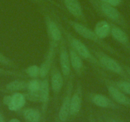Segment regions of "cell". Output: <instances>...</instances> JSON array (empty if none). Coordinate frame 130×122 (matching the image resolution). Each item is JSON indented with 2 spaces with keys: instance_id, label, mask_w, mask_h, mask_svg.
Wrapping results in <instances>:
<instances>
[{
  "instance_id": "d4e9b609",
  "label": "cell",
  "mask_w": 130,
  "mask_h": 122,
  "mask_svg": "<svg viewBox=\"0 0 130 122\" xmlns=\"http://www.w3.org/2000/svg\"><path fill=\"white\" fill-rule=\"evenodd\" d=\"M0 64L13 68V69H18V66L16 64L14 61L4 55L3 53L0 52Z\"/></svg>"
},
{
  "instance_id": "d6986e66",
  "label": "cell",
  "mask_w": 130,
  "mask_h": 122,
  "mask_svg": "<svg viewBox=\"0 0 130 122\" xmlns=\"http://www.w3.org/2000/svg\"><path fill=\"white\" fill-rule=\"evenodd\" d=\"M27 81L15 79L5 85V90L8 92H20L27 90Z\"/></svg>"
},
{
  "instance_id": "4fadbf2b",
  "label": "cell",
  "mask_w": 130,
  "mask_h": 122,
  "mask_svg": "<svg viewBox=\"0 0 130 122\" xmlns=\"http://www.w3.org/2000/svg\"><path fill=\"white\" fill-rule=\"evenodd\" d=\"M87 98L90 103L100 108L112 109L118 108V106L113 100L103 94L94 92L89 93L87 95Z\"/></svg>"
},
{
  "instance_id": "e0dca14e",
  "label": "cell",
  "mask_w": 130,
  "mask_h": 122,
  "mask_svg": "<svg viewBox=\"0 0 130 122\" xmlns=\"http://www.w3.org/2000/svg\"><path fill=\"white\" fill-rule=\"evenodd\" d=\"M110 23L107 21H100L95 25L94 32L102 39H105L110 35Z\"/></svg>"
},
{
  "instance_id": "9c48e42d",
  "label": "cell",
  "mask_w": 130,
  "mask_h": 122,
  "mask_svg": "<svg viewBox=\"0 0 130 122\" xmlns=\"http://www.w3.org/2000/svg\"><path fill=\"white\" fill-rule=\"evenodd\" d=\"M58 46L59 44L49 42V45L44 60L40 66V77L42 79L47 78L51 72Z\"/></svg>"
},
{
  "instance_id": "8992f818",
  "label": "cell",
  "mask_w": 130,
  "mask_h": 122,
  "mask_svg": "<svg viewBox=\"0 0 130 122\" xmlns=\"http://www.w3.org/2000/svg\"><path fill=\"white\" fill-rule=\"evenodd\" d=\"M98 76L105 85L109 95L112 100L116 103L122 106H130V99L125 95L123 92L119 89L112 82V80L108 79L103 73H98Z\"/></svg>"
},
{
  "instance_id": "5bb4252c",
  "label": "cell",
  "mask_w": 130,
  "mask_h": 122,
  "mask_svg": "<svg viewBox=\"0 0 130 122\" xmlns=\"http://www.w3.org/2000/svg\"><path fill=\"white\" fill-rule=\"evenodd\" d=\"M40 99L42 103V113L43 116H45L48 108L50 95V85L47 78L41 80V87L40 89Z\"/></svg>"
},
{
  "instance_id": "ac0fdd59",
  "label": "cell",
  "mask_w": 130,
  "mask_h": 122,
  "mask_svg": "<svg viewBox=\"0 0 130 122\" xmlns=\"http://www.w3.org/2000/svg\"><path fill=\"white\" fill-rule=\"evenodd\" d=\"M26 99L24 94L21 92L13 93L12 95V103L8 106L9 110L17 111L24 106Z\"/></svg>"
},
{
  "instance_id": "d6a6232c",
  "label": "cell",
  "mask_w": 130,
  "mask_h": 122,
  "mask_svg": "<svg viewBox=\"0 0 130 122\" xmlns=\"http://www.w3.org/2000/svg\"><path fill=\"white\" fill-rule=\"evenodd\" d=\"M126 71H127V73H128V74L130 75V69H129V68H127V67H126Z\"/></svg>"
},
{
  "instance_id": "3957f363",
  "label": "cell",
  "mask_w": 130,
  "mask_h": 122,
  "mask_svg": "<svg viewBox=\"0 0 130 122\" xmlns=\"http://www.w3.org/2000/svg\"><path fill=\"white\" fill-rule=\"evenodd\" d=\"M96 13L110 23L124 27L126 22L122 14L115 7L102 0H88Z\"/></svg>"
},
{
  "instance_id": "e575fe53",
  "label": "cell",
  "mask_w": 130,
  "mask_h": 122,
  "mask_svg": "<svg viewBox=\"0 0 130 122\" xmlns=\"http://www.w3.org/2000/svg\"><path fill=\"white\" fill-rule=\"evenodd\" d=\"M99 121L100 122H103V120H102V119H100V118H99Z\"/></svg>"
},
{
  "instance_id": "8fae6325",
  "label": "cell",
  "mask_w": 130,
  "mask_h": 122,
  "mask_svg": "<svg viewBox=\"0 0 130 122\" xmlns=\"http://www.w3.org/2000/svg\"><path fill=\"white\" fill-rule=\"evenodd\" d=\"M65 8L77 21L87 26V20L78 0H62Z\"/></svg>"
},
{
  "instance_id": "2e32d148",
  "label": "cell",
  "mask_w": 130,
  "mask_h": 122,
  "mask_svg": "<svg viewBox=\"0 0 130 122\" xmlns=\"http://www.w3.org/2000/svg\"><path fill=\"white\" fill-rule=\"evenodd\" d=\"M110 26L111 36L119 43L124 46L126 48H129V40L126 32L123 31L119 26L115 24L110 23Z\"/></svg>"
},
{
  "instance_id": "7402d4cb",
  "label": "cell",
  "mask_w": 130,
  "mask_h": 122,
  "mask_svg": "<svg viewBox=\"0 0 130 122\" xmlns=\"http://www.w3.org/2000/svg\"><path fill=\"white\" fill-rule=\"evenodd\" d=\"M26 76L32 78L40 77V67L37 65H31L27 67L24 71Z\"/></svg>"
},
{
  "instance_id": "52a82bcc",
  "label": "cell",
  "mask_w": 130,
  "mask_h": 122,
  "mask_svg": "<svg viewBox=\"0 0 130 122\" xmlns=\"http://www.w3.org/2000/svg\"><path fill=\"white\" fill-rule=\"evenodd\" d=\"M58 47L61 71L64 78V81L67 82L72 74V71H71L72 67H71L69 51L68 47H67L66 41L64 38H62L59 42Z\"/></svg>"
},
{
  "instance_id": "f1b7e54d",
  "label": "cell",
  "mask_w": 130,
  "mask_h": 122,
  "mask_svg": "<svg viewBox=\"0 0 130 122\" xmlns=\"http://www.w3.org/2000/svg\"><path fill=\"white\" fill-rule=\"evenodd\" d=\"M0 122H5L4 116L3 115V114H2V113L1 111H0Z\"/></svg>"
},
{
  "instance_id": "7c38bea8",
  "label": "cell",
  "mask_w": 130,
  "mask_h": 122,
  "mask_svg": "<svg viewBox=\"0 0 130 122\" xmlns=\"http://www.w3.org/2000/svg\"><path fill=\"white\" fill-rule=\"evenodd\" d=\"M50 75H51V86L53 92L54 97L55 99H57L63 87L64 78L62 76L61 70L59 69L56 64L54 63L51 68Z\"/></svg>"
},
{
  "instance_id": "4316f807",
  "label": "cell",
  "mask_w": 130,
  "mask_h": 122,
  "mask_svg": "<svg viewBox=\"0 0 130 122\" xmlns=\"http://www.w3.org/2000/svg\"><path fill=\"white\" fill-rule=\"evenodd\" d=\"M3 104L7 106V107L12 103V95H5L3 97Z\"/></svg>"
},
{
  "instance_id": "603a6c76",
  "label": "cell",
  "mask_w": 130,
  "mask_h": 122,
  "mask_svg": "<svg viewBox=\"0 0 130 122\" xmlns=\"http://www.w3.org/2000/svg\"><path fill=\"white\" fill-rule=\"evenodd\" d=\"M0 75L18 77V78H24L25 76H26L25 73L21 71L8 70V69H3V68H0Z\"/></svg>"
},
{
  "instance_id": "7a4b0ae2",
  "label": "cell",
  "mask_w": 130,
  "mask_h": 122,
  "mask_svg": "<svg viewBox=\"0 0 130 122\" xmlns=\"http://www.w3.org/2000/svg\"><path fill=\"white\" fill-rule=\"evenodd\" d=\"M66 21L68 24L81 37L100 46L102 49L106 51L107 53H111L116 56H118L119 55L114 48H112L107 43L105 42L103 39L100 38L96 35L94 31L89 28L86 25L83 24L78 21H72V20L70 19H66Z\"/></svg>"
},
{
  "instance_id": "277c9868",
  "label": "cell",
  "mask_w": 130,
  "mask_h": 122,
  "mask_svg": "<svg viewBox=\"0 0 130 122\" xmlns=\"http://www.w3.org/2000/svg\"><path fill=\"white\" fill-rule=\"evenodd\" d=\"M90 50L99 60L105 71H108L121 76L126 77V73L123 68L114 58L98 48H91Z\"/></svg>"
},
{
  "instance_id": "f546056e",
  "label": "cell",
  "mask_w": 130,
  "mask_h": 122,
  "mask_svg": "<svg viewBox=\"0 0 130 122\" xmlns=\"http://www.w3.org/2000/svg\"><path fill=\"white\" fill-rule=\"evenodd\" d=\"M45 1L47 2L48 3H51V4H52V5H56V6H57V7H59V6L57 5V3H56L55 2H54L53 0H45Z\"/></svg>"
},
{
  "instance_id": "cb8c5ba5",
  "label": "cell",
  "mask_w": 130,
  "mask_h": 122,
  "mask_svg": "<svg viewBox=\"0 0 130 122\" xmlns=\"http://www.w3.org/2000/svg\"><path fill=\"white\" fill-rule=\"evenodd\" d=\"M112 82L124 94L130 95V82L127 81H113Z\"/></svg>"
},
{
  "instance_id": "9a60e30c",
  "label": "cell",
  "mask_w": 130,
  "mask_h": 122,
  "mask_svg": "<svg viewBox=\"0 0 130 122\" xmlns=\"http://www.w3.org/2000/svg\"><path fill=\"white\" fill-rule=\"evenodd\" d=\"M70 58L71 67L78 76H82L86 71V67L84 64L83 59L78 55L72 48H68Z\"/></svg>"
},
{
  "instance_id": "83f0119b",
  "label": "cell",
  "mask_w": 130,
  "mask_h": 122,
  "mask_svg": "<svg viewBox=\"0 0 130 122\" xmlns=\"http://www.w3.org/2000/svg\"><path fill=\"white\" fill-rule=\"evenodd\" d=\"M89 122H96V119H95L94 116V115L92 113H90L89 114Z\"/></svg>"
},
{
  "instance_id": "ba28073f",
  "label": "cell",
  "mask_w": 130,
  "mask_h": 122,
  "mask_svg": "<svg viewBox=\"0 0 130 122\" xmlns=\"http://www.w3.org/2000/svg\"><path fill=\"white\" fill-rule=\"evenodd\" d=\"M44 18L49 42L59 44V42L63 38L59 24L47 13H45Z\"/></svg>"
},
{
  "instance_id": "4dcf8cb0",
  "label": "cell",
  "mask_w": 130,
  "mask_h": 122,
  "mask_svg": "<svg viewBox=\"0 0 130 122\" xmlns=\"http://www.w3.org/2000/svg\"><path fill=\"white\" fill-rule=\"evenodd\" d=\"M107 122H118L116 119L112 118H108L107 119Z\"/></svg>"
},
{
  "instance_id": "ffe728a7",
  "label": "cell",
  "mask_w": 130,
  "mask_h": 122,
  "mask_svg": "<svg viewBox=\"0 0 130 122\" xmlns=\"http://www.w3.org/2000/svg\"><path fill=\"white\" fill-rule=\"evenodd\" d=\"M24 118L27 122H40L41 114L37 109L34 108H26L22 111Z\"/></svg>"
},
{
  "instance_id": "5b68a950",
  "label": "cell",
  "mask_w": 130,
  "mask_h": 122,
  "mask_svg": "<svg viewBox=\"0 0 130 122\" xmlns=\"http://www.w3.org/2000/svg\"><path fill=\"white\" fill-rule=\"evenodd\" d=\"M74 87V74L72 73L70 76L67 81L64 94L62 100L61 107L58 114L59 122H67L69 119L70 100Z\"/></svg>"
},
{
  "instance_id": "44dd1931",
  "label": "cell",
  "mask_w": 130,
  "mask_h": 122,
  "mask_svg": "<svg viewBox=\"0 0 130 122\" xmlns=\"http://www.w3.org/2000/svg\"><path fill=\"white\" fill-rule=\"evenodd\" d=\"M41 87V80L33 78L29 81H27V92H39Z\"/></svg>"
},
{
  "instance_id": "836d02e7",
  "label": "cell",
  "mask_w": 130,
  "mask_h": 122,
  "mask_svg": "<svg viewBox=\"0 0 130 122\" xmlns=\"http://www.w3.org/2000/svg\"><path fill=\"white\" fill-rule=\"evenodd\" d=\"M33 1H35V2H42V0H33Z\"/></svg>"
},
{
  "instance_id": "1f68e13d",
  "label": "cell",
  "mask_w": 130,
  "mask_h": 122,
  "mask_svg": "<svg viewBox=\"0 0 130 122\" xmlns=\"http://www.w3.org/2000/svg\"><path fill=\"white\" fill-rule=\"evenodd\" d=\"M8 122H21V121H20L19 119H17V118H13V119H11Z\"/></svg>"
},
{
  "instance_id": "484cf974",
  "label": "cell",
  "mask_w": 130,
  "mask_h": 122,
  "mask_svg": "<svg viewBox=\"0 0 130 122\" xmlns=\"http://www.w3.org/2000/svg\"><path fill=\"white\" fill-rule=\"evenodd\" d=\"M102 1L115 7L119 5L122 2V0H102Z\"/></svg>"
},
{
  "instance_id": "30bf717a",
  "label": "cell",
  "mask_w": 130,
  "mask_h": 122,
  "mask_svg": "<svg viewBox=\"0 0 130 122\" xmlns=\"http://www.w3.org/2000/svg\"><path fill=\"white\" fill-rule=\"evenodd\" d=\"M83 100V88L82 83L78 81L76 85L75 89L73 91L70 100L69 119L75 118L81 110Z\"/></svg>"
},
{
  "instance_id": "6da1fadb",
  "label": "cell",
  "mask_w": 130,
  "mask_h": 122,
  "mask_svg": "<svg viewBox=\"0 0 130 122\" xmlns=\"http://www.w3.org/2000/svg\"><path fill=\"white\" fill-rule=\"evenodd\" d=\"M59 27L64 37V39L68 44V47L75 51L76 53L80 56L82 59L85 60L87 63L91 64L94 68L96 69L97 72L104 70L98 58L95 57L91 50L80 39L75 36L67 28H65L62 25L60 24Z\"/></svg>"
}]
</instances>
